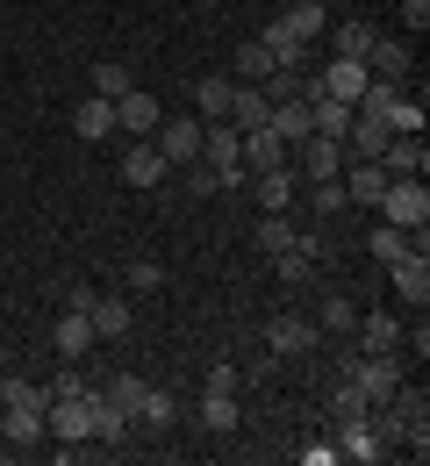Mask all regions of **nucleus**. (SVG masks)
Returning <instances> with one entry per match:
<instances>
[{
    "instance_id": "nucleus-1",
    "label": "nucleus",
    "mask_w": 430,
    "mask_h": 466,
    "mask_svg": "<svg viewBox=\"0 0 430 466\" xmlns=\"http://www.w3.org/2000/svg\"><path fill=\"white\" fill-rule=\"evenodd\" d=\"M194 166H208L215 187H245V137L230 122H201V158Z\"/></svg>"
},
{
    "instance_id": "nucleus-8",
    "label": "nucleus",
    "mask_w": 430,
    "mask_h": 466,
    "mask_svg": "<svg viewBox=\"0 0 430 466\" xmlns=\"http://www.w3.org/2000/svg\"><path fill=\"white\" fill-rule=\"evenodd\" d=\"M51 345L65 351V366H72V359H86V351L101 345V338H94V316H86V309H72V301H65V316H58V330H51Z\"/></svg>"
},
{
    "instance_id": "nucleus-9",
    "label": "nucleus",
    "mask_w": 430,
    "mask_h": 466,
    "mask_svg": "<svg viewBox=\"0 0 430 466\" xmlns=\"http://www.w3.org/2000/svg\"><path fill=\"white\" fill-rule=\"evenodd\" d=\"M315 338H323V330H315L308 316H295V309H280V316L265 323V345L280 351V359H295V351H308V345H315Z\"/></svg>"
},
{
    "instance_id": "nucleus-23",
    "label": "nucleus",
    "mask_w": 430,
    "mask_h": 466,
    "mask_svg": "<svg viewBox=\"0 0 430 466\" xmlns=\"http://www.w3.org/2000/svg\"><path fill=\"white\" fill-rule=\"evenodd\" d=\"M86 316H94V338H123L129 330V301H115V294H94Z\"/></svg>"
},
{
    "instance_id": "nucleus-35",
    "label": "nucleus",
    "mask_w": 430,
    "mask_h": 466,
    "mask_svg": "<svg viewBox=\"0 0 430 466\" xmlns=\"http://www.w3.org/2000/svg\"><path fill=\"white\" fill-rule=\"evenodd\" d=\"M265 72H273V51H265V44H245V51H237V86H258Z\"/></svg>"
},
{
    "instance_id": "nucleus-20",
    "label": "nucleus",
    "mask_w": 430,
    "mask_h": 466,
    "mask_svg": "<svg viewBox=\"0 0 430 466\" xmlns=\"http://www.w3.org/2000/svg\"><path fill=\"white\" fill-rule=\"evenodd\" d=\"M265 122H273L265 86H237V101H230V129H265Z\"/></svg>"
},
{
    "instance_id": "nucleus-37",
    "label": "nucleus",
    "mask_w": 430,
    "mask_h": 466,
    "mask_svg": "<svg viewBox=\"0 0 430 466\" xmlns=\"http://www.w3.org/2000/svg\"><path fill=\"white\" fill-rule=\"evenodd\" d=\"M387 129H395V137H424V101H409V94H402V101L387 108Z\"/></svg>"
},
{
    "instance_id": "nucleus-31",
    "label": "nucleus",
    "mask_w": 430,
    "mask_h": 466,
    "mask_svg": "<svg viewBox=\"0 0 430 466\" xmlns=\"http://www.w3.org/2000/svg\"><path fill=\"white\" fill-rule=\"evenodd\" d=\"M308 201H315V216H345V208H352L345 179H308Z\"/></svg>"
},
{
    "instance_id": "nucleus-4",
    "label": "nucleus",
    "mask_w": 430,
    "mask_h": 466,
    "mask_svg": "<svg viewBox=\"0 0 430 466\" xmlns=\"http://www.w3.org/2000/svg\"><path fill=\"white\" fill-rule=\"evenodd\" d=\"M373 208H380V223H395V230H424L430 223V187L424 179H387V194H380Z\"/></svg>"
},
{
    "instance_id": "nucleus-38",
    "label": "nucleus",
    "mask_w": 430,
    "mask_h": 466,
    "mask_svg": "<svg viewBox=\"0 0 430 466\" xmlns=\"http://www.w3.org/2000/svg\"><path fill=\"white\" fill-rule=\"evenodd\" d=\"M151 288H165V266L158 258H136L129 266V294H151Z\"/></svg>"
},
{
    "instance_id": "nucleus-40",
    "label": "nucleus",
    "mask_w": 430,
    "mask_h": 466,
    "mask_svg": "<svg viewBox=\"0 0 430 466\" xmlns=\"http://www.w3.org/2000/svg\"><path fill=\"white\" fill-rule=\"evenodd\" d=\"M330 409H337V423H345V416H366V395H359V388H352V380H345V388H337V395H330Z\"/></svg>"
},
{
    "instance_id": "nucleus-15",
    "label": "nucleus",
    "mask_w": 430,
    "mask_h": 466,
    "mask_svg": "<svg viewBox=\"0 0 430 466\" xmlns=\"http://www.w3.org/2000/svg\"><path fill=\"white\" fill-rule=\"evenodd\" d=\"M295 158H302V179H337V166H345V144L308 137V144H295Z\"/></svg>"
},
{
    "instance_id": "nucleus-39",
    "label": "nucleus",
    "mask_w": 430,
    "mask_h": 466,
    "mask_svg": "<svg viewBox=\"0 0 430 466\" xmlns=\"http://www.w3.org/2000/svg\"><path fill=\"white\" fill-rule=\"evenodd\" d=\"M101 395H115V402H123L129 416H136V402H144V380H136V373H115V380H108Z\"/></svg>"
},
{
    "instance_id": "nucleus-32",
    "label": "nucleus",
    "mask_w": 430,
    "mask_h": 466,
    "mask_svg": "<svg viewBox=\"0 0 430 466\" xmlns=\"http://www.w3.org/2000/svg\"><path fill=\"white\" fill-rule=\"evenodd\" d=\"M287 244H295V223H287L280 208H265V223H258V251H273V258H280Z\"/></svg>"
},
{
    "instance_id": "nucleus-21",
    "label": "nucleus",
    "mask_w": 430,
    "mask_h": 466,
    "mask_svg": "<svg viewBox=\"0 0 430 466\" xmlns=\"http://www.w3.org/2000/svg\"><path fill=\"white\" fill-rule=\"evenodd\" d=\"M265 129H273V137H280L287 151H295V144H308V137H315V129H308V108H302V101H280V108H273V122H265Z\"/></svg>"
},
{
    "instance_id": "nucleus-41",
    "label": "nucleus",
    "mask_w": 430,
    "mask_h": 466,
    "mask_svg": "<svg viewBox=\"0 0 430 466\" xmlns=\"http://www.w3.org/2000/svg\"><path fill=\"white\" fill-rule=\"evenodd\" d=\"M201 388H215V395H237V366H230V359H215V366H208V380H201Z\"/></svg>"
},
{
    "instance_id": "nucleus-45",
    "label": "nucleus",
    "mask_w": 430,
    "mask_h": 466,
    "mask_svg": "<svg viewBox=\"0 0 430 466\" xmlns=\"http://www.w3.org/2000/svg\"><path fill=\"white\" fill-rule=\"evenodd\" d=\"M0 58H7V51H0Z\"/></svg>"
},
{
    "instance_id": "nucleus-17",
    "label": "nucleus",
    "mask_w": 430,
    "mask_h": 466,
    "mask_svg": "<svg viewBox=\"0 0 430 466\" xmlns=\"http://www.w3.org/2000/svg\"><path fill=\"white\" fill-rule=\"evenodd\" d=\"M337 460H380V438H373V423L366 416H345V423H337Z\"/></svg>"
},
{
    "instance_id": "nucleus-27",
    "label": "nucleus",
    "mask_w": 430,
    "mask_h": 466,
    "mask_svg": "<svg viewBox=\"0 0 430 466\" xmlns=\"http://www.w3.org/2000/svg\"><path fill=\"white\" fill-rule=\"evenodd\" d=\"M352 323H359V309H352V301H345V294H330V301H323V309H315V330H323V338H345V330H352Z\"/></svg>"
},
{
    "instance_id": "nucleus-25",
    "label": "nucleus",
    "mask_w": 430,
    "mask_h": 466,
    "mask_svg": "<svg viewBox=\"0 0 430 466\" xmlns=\"http://www.w3.org/2000/svg\"><path fill=\"white\" fill-rule=\"evenodd\" d=\"M0 402L7 409H44L51 388H36V380H22V373H0Z\"/></svg>"
},
{
    "instance_id": "nucleus-2",
    "label": "nucleus",
    "mask_w": 430,
    "mask_h": 466,
    "mask_svg": "<svg viewBox=\"0 0 430 466\" xmlns=\"http://www.w3.org/2000/svg\"><path fill=\"white\" fill-rule=\"evenodd\" d=\"M44 438H58L65 452H79L94 438V388L86 395H51L44 402Z\"/></svg>"
},
{
    "instance_id": "nucleus-29",
    "label": "nucleus",
    "mask_w": 430,
    "mask_h": 466,
    "mask_svg": "<svg viewBox=\"0 0 430 466\" xmlns=\"http://www.w3.org/2000/svg\"><path fill=\"white\" fill-rule=\"evenodd\" d=\"M201 423H208V431H237V395L201 388Z\"/></svg>"
},
{
    "instance_id": "nucleus-5",
    "label": "nucleus",
    "mask_w": 430,
    "mask_h": 466,
    "mask_svg": "<svg viewBox=\"0 0 430 466\" xmlns=\"http://www.w3.org/2000/svg\"><path fill=\"white\" fill-rule=\"evenodd\" d=\"M151 144H158L165 166H194V158H201V116H158Z\"/></svg>"
},
{
    "instance_id": "nucleus-18",
    "label": "nucleus",
    "mask_w": 430,
    "mask_h": 466,
    "mask_svg": "<svg viewBox=\"0 0 430 466\" xmlns=\"http://www.w3.org/2000/svg\"><path fill=\"white\" fill-rule=\"evenodd\" d=\"M230 101H237V79H230V72H215V79L194 86V108H201L208 122H230Z\"/></svg>"
},
{
    "instance_id": "nucleus-44",
    "label": "nucleus",
    "mask_w": 430,
    "mask_h": 466,
    "mask_svg": "<svg viewBox=\"0 0 430 466\" xmlns=\"http://www.w3.org/2000/svg\"><path fill=\"white\" fill-rule=\"evenodd\" d=\"M402 22H409V29H424V22H430V0H402Z\"/></svg>"
},
{
    "instance_id": "nucleus-26",
    "label": "nucleus",
    "mask_w": 430,
    "mask_h": 466,
    "mask_svg": "<svg viewBox=\"0 0 430 466\" xmlns=\"http://www.w3.org/2000/svg\"><path fill=\"white\" fill-rule=\"evenodd\" d=\"M136 423H180V395H165V388H144V402H136Z\"/></svg>"
},
{
    "instance_id": "nucleus-14",
    "label": "nucleus",
    "mask_w": 430,
    "mask_h": 466,
    "mask_svg": "<svg viewBox=\"0 0 430 466\" xmlns=\"http://www.w3.org/2000/svg\"><path fill=\"white\" fill-rule=\"evenodd\" d=\"M258 44L273 51V65H295V72H302V58H308V36L287 22V15H280V22H265V36H258Z\"/></svg>"
},
{
    "instance_id": "nucleus-7",
    "label": "nucleus",
    "mask_w": 430,
    "mask_h": 466,
    "mask_svg": "<svg viewBox=\"0 0 430 466\" xmlns=\"http://www.w3.org/2000/svg\"><path fill=\"white\" fill-rule=\"evenodd\" d=\"M158 116H165V108H158V101H151V94H144V86H129L123 101H115V129H123L129 144H144V137H151V129H158Z\"/></svg>"
},
{
    "instance_id": "nucleus-13",
    "label": "nucleus",
    "mask_w": 430,
    "mask_h": 466,
    "mask_svg": "<svg viewBox=\"0 0 430 466\" xmlns=\"http://www.w3.org/2000/svg\"><path fill=\"white\" fill-rule=\"evenodd\" d=\"M237 137H245V173H280L287 166V144L273 129H237Z\"/></svg>"
},
{
    "instance_id": "nucleus-19",
    "label": "nucleus",
    "mask_w": 430,
    "mask_h": 466,
    "mask_svg": "<svg viewBox=\"0 0 430 466\" xmlns=\"http://www.w3.org/2000/svg\"><path fill=\"white\" fill-rule=\"evenodd\" d=\"M129 423H136V416H129L115 395H101V388H94V438H101V445H115V438H129Z\"/></svg>"
},
{
    "instance_id": "nucleus-42",
    "label": "nucleus",
    "mask_w": 430,
    "mask_h": 466,
    "mask_svg": "<svg viewBox=\"0 0 430 466\" xmlns=\"http://www.w3.org/2000/svg\"><path fill=\"white\" fill-rule=\"evenodd\" d=\"M302 466H337V438H323V445H308Z\"/></svg>"
},
{
    "instance_id": "nucleus-28",
    "label": "nucleus",
    "mask_w": 430,
    "mask_h": 466,
    "mask_svg": "<svg viewBox=\"0 0 430 466\" xmlns=\"http://www.w3.org/2000/svg\"><path fill=\"white\" fill-rule=\"evenodd\" d=\"M359 338H366V351H402V323L395 316H366V323H352Z\"/></svg>"
},
{
    "instance_id": "nucleus-12",
    "label": "nucleus",
    "mask_w": 430,
    "mask_h": 466,
    "mask_svg": "<svg viewBox=\"0 0 430 466\" xmlns=\"http://www.w3.org/2000/svg\"><path fill=\"white\" fill-rule=\"evenodd\" d=\"M72 137H86V144H101V137H115V101H101V94H86V101L72 108Z\"/></svg>"
},
{
    "instance_id": "nucleus-22",
    "label": "nucleus",
    "mask_w": 430,
    "mask_h": 466,
    "mask_svg": "<svg viewBox=\"0 0 430 466\" xmlns=\"http://www.w3.org/2000/svg\"><path fill=\"white\" fill-rule=\"evenodd\" d=\"M330 44H337V58H359V65H366V51L380 44V29H373V22H337Z\"/></svg>"
},
{
    "instance_id": "nucleus-36",
    "label": "nucleus",
    "mask_w": 430,
    "mask_h": 466,
    "mask_svg": "<svg viewBox=\"0 0 430 466\" xmlns=\"http://www.w3.org/2000/svg\"><path fill=\"white\" fill-rule=\"evenodd\" d=\"M287 22H295V29H302L308 44H315V36H323V29H330V15H323V0H295V7H287Z\"/></svg>"
},
{
    "instance_id": "nucleus-33",
    "label": "nucleus",
    "mask_w": 430,
    "mask_h": 466,
    "mask_svg": "<svg viewBox=\"0 0 430 466\" xmlns=\"http://www.w3.org/2000/svg\"><path fill=\"white\" fill-rule=\"evenodd\" d=\"M258 179V201H265V208H287V201H295V173H287V166H280V173H251Z\"/></svg>"
},
{
    "instance_id": "nucleus-24",
    "label": "nucleus",
    "mask_w": 430,
    "mask_h": 466,
    "mask_svg": "<svg viewBox=\"0 0 430 466\" xmlns=\"http://www.w3.org/2000/svg\"><path fill=\"white\" fill-rule=\"evenodd\" d=\"M0 431H7V445L22 452V445H36V438H44V409H7V416H0Z\"/></svg>"
},
{
    "instance_id": "nucleus-16",
    "label": "nucleus",
    "mask_w": 430,
    "mask_h": 466,
    "mask_svg": "<svg viewBox=\"0 0 430 466\" xmlns=\"http://www.w3.org/2000/svg\"><path fill=\"white\" fill-rule=\"evenodd\" d=\"M165 173H173V166L158 158V144H151V137H144V144H129V151H123V179H129V187H158Z\"/></svg>"
},
{
    "instance_id": "nucleus-30",
    "label": "nucleus",
    "mask_w": 430,
    "mask_h": 466,
    "mask_svg": "<svg viewBox=\"0 0 430 466\" xmlns=\"http://www.w3.org/2000/svg\"><path fill=\"white\" fill-rule=\"evenodd\" d=\"M94 94H101V101H123V94H129V65L123 58H101V65H94Z\"/></svg>"
},
{
    "instance_id": "nucleus-6",
    "label": "nucleus",
    "mask_w": 430,
    "mask_h": 466,
    "mask_svg": "<svg viewBox=\"0 0 430 466\" xmlns=\"http://www.w3.org/2000/svg\"><path fill=\"white\" fill-rule=\"evenodd\" d=\"M387 288H395L409 309H416V316H424V301H430V251H416V244H409V251L387 266Z\"/></svg>"
},
{
    "instance_id": "nucleus-3",
    "label": "nucleus",
    "mask_w": 430,
    "mask_h": 466,
    "mask_svg": "<svg viewBox=\"0 0 430 466\" xmlns=\"http://www.w3.org/2000/svg\"><path fill=\"white\" fill-rule=\"evenodd\" d=\"M345 380H352L366 402H387V395L402 388V351H366V359L352 351V359H345Z\"/></svg>"
},
{
    "instance_id": "nucleus-34",
    "label": "nucleus",
    "mask_w": 430,
    "mask_h": 466,
    "mask_svg": "<svg viewBox=\"0 0 430 466\" xmlns=\"http://www.w3.org/2000/svg\"><path fill=\"white\" fill-rule=\"evenodd\" d=\"M366 251H373V258H380V266H395V258L409 251V230H395V223H380V230L366 237Z\"/></svg>"
},
{
    "instance_id": "nucleus-10",
    "label": "nucleus",
    "mask_w": 430,
    "mask_h": 466,
    "mask_svg": "<svg viewBox=\"0 0 430 466\" xmlns=\"http://www.w3.org/2000/svg\"><path fill=\"white\" fill-rule=\"evenodd\" d=\"M380 166H387V179H424V173H430V151H424V137H387Z\"/></svg>"
},
{
    "instance_id": "nucleus-11",
    "label": "nucleus",
    "mask_w": 430,
    "mask_h": 466,
    "mask_svg": "<svg viewBox=\"0 0 430 466\" xmlns=\"http://www.w3.org/2000/svg\"><path fill=\"white\" fill-rule=\"evenodd\" d=\"M409 65H416V51H409L402 36H380V44L366 51V72L373 79H395V86H409Z\"/></svg>"
},
{
    "instance_id": "nucleus-43",
    "label": "nucleus",
    "mask_w": 430,
    "mask_h": 466,
    "mask_svg": "<svg viewBox=\"0 0 430 466\" xmlns=\"http://www.w3.org/2000/svg\"><path fill=\"white\" fill-rule=\"evenodd\" d=\"M186 194H215V173L208 166H186Z\"/></svg>"
}]
</instances>
